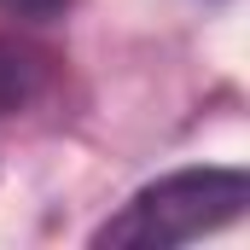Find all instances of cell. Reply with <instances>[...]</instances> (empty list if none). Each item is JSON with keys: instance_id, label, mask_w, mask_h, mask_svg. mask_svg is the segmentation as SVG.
I'll use <instances>...</instances> for the list:
<instances>
[{"instance_id": "cell-1", "label": "cell", "mask_w": 250, "mask_h": 250, "mask_svg": "<svg viewBox=\"0 0 250 250\" xmlns=\"http://www.w3.org/2000/svg\"><path fill=\"white\" fill-rule=\"evenodd\" d=\"M250 204V175L245 169H175L140 187L117 215L93 227V250H175L198 245L221 227H233Z\"/></svg>"}, {"instance_id": "cell-3", "label": "cell", "mask_w": 250, "mask_h": 250, "mask_svg": "<svg viewBox=\"0 0 250 250\" xmlns=\"http://www.w3.org/2000/svg\"><path fill=\"white\" fill-rule=\"evenodd\" d=\"M70 6H76V0H0V18H12V23H29V29H41V23H59Z\"/></svg>"}, {"instance_id": "cell-2", "label": "cell", "mask_w": 250, "mask_h": 250, "mask_svg": "<svg viewBox=\"0 0 250 250\" xmlns=\"http://www.w3.org/2000/svg\"><path fill=\"white\" fill-rule=\"evenodd\" d=\"M59 53L47 41H35L29 23H12L0 18V117H18V111H35L53 82H59Z\"/></svg>"}]
</instances>
